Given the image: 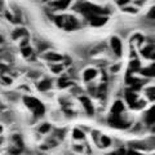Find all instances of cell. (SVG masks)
Masks as SVG:
<instances>
[{
	"instance_id": "cell-1",
	"label": "cell",
	"mask_w": 155,
	"mask_h": 155,
	"mask_svg": "<svg viewBox=\"0 0 155 155\" xmlns=\"http://www.w3.org/2000/svg\"><path fill=\"white\" fill-rule=\"evenodd\" d=\"M54 22L58 27H62L69 31L76 30V28H79V26H80L79 21H78L74 16H71V14H61V16H57L54 18Z\"/></svg>"
},
{
	"instance_id": "cell-2",
	"label": "cell",
	"mask_w": 155,
	"mask_h": 155,
	"mask_svg": "<svg viewBox=\"0 0 155 155\" xmlns=\"http://www.w3.org/2000/svg\"><path fill=\"white\" fill-rule=\"evenodd\" d=\"M23 102H25V105L32 111V114L35 115V116H40V115L44 114V111H45L44 105H43L39 100L34 98V97L26 96L25 98H23Z\"/></svg>"
},
{
	"instance_id": "cell-3",
	"label": "cell",
	"mask_w": 155,
	"mask_h": 155,
	"mask_svg": "<svg viewBox=\"0 0 155 155\" xmlns=\"http://www.w3.org/2000/svg\"><path fill=\"white\" fill-rule=\"evenodd\" d=\"M107 122H109L111 125H113V127L120 128V129H124V128H128V127H129V123L125 122V120H124L120 115H111Z\"/></svg>"
},
{
	"instance_id": "cell-4",
	"label": "cell",
	"mask_w": 155,
	"mask_h": 155,
	"mask_svg": "<svg viewBox=\"0 0 155 155\" xmlns=\"http://www.w3.org/2000/svg\"><path fill=\"white\" fill-rule=\"evenodd\" d=\"M110 48L111 51L114 52L115 56L120 57L123 53V44H122V40L118 38V36H113L110 39Z\"/></svg>"
},
{
	"instance_id": "cell-5",
	"label": "cell",
	"mask_w": 155,
	"mask_h": 155,
	"mask_svg": "<svg viewBox=\"0 0 155 155\" xmlns=\"http://www.w3.org/2000/svg\"><path fill=\"white\" fill-rule=\"evenodd\" d=\"M43 58L48 62H53V64H57V62H61L64 60V57L60 53H56V52H47L43 54Z\"/></svg>"
},
{
	"instance_id": "cell-6",
	"label": "cell",
	"mask_w": 155,
	"mask_h": 155,
	"mask_svg": "<svg viewBox=\"0 0 155 155\" xmlns=\"http://www.w3.org/2000/svg\"><path fill=\"white\" fill-rule=\"evenodd\" d=\"M80 102H81V105H83V107H84V110H85L87 114H88V115H93L94 107H93V105H92L91 100L88 98V97L81 96V97H80Z\"/></svg>"
},
{
	"instance_id": "cell-7",
	"label": "cell",
	"mask_w": 155,
	"mask_h": 155,
	"mask_svg": "<svg viewBox=\"0 0 155 155\" xmlns=\"http://www.w3.org/2000/svg\"><path fill=\"white\" fill-rule=\"evenodd\" d=\"M88 21H89V23L92 26L100 27V26H102V25H105V23L107 22V17L106 16H93V17H91Z\"/></svg>"
},
{
	"instance_id": "cell-8",
	"label": "cell",
	"mask_w": 155,
	"mask_h": 155,
	"mask_svg": "<svg viewBox=\"0 0 155 155\" xmlns=\"http://www.w3.org/2000/svg\"><path fill=\"white\" fill-rule=\"evenodd\" d=\"M125 98H127V102L129 104L130 107H134L136 104L138 102V96L134 93V91L129 89L127 91V93H125Z\"/></svg>"
},
{
	"instance_id": "cell-9",
	"label": "cell",
	"mask_w": 155,
	"mask_h": 155,
	"mask_svg": "<svg viewBox=\"0 0 155 155\" xmlns=\"http://www.w3.org/2000/svg\"><path fill=\"white\" fill-rule=\"evenodd\" d=\"M97 75H98V71H97L96 69H93V67H88V69L83 72V78H84L85 81L93 80L94 78H97Z\"/></svg>"
},
{
	"instance_id": "cell-10",
	"label": "cell",
	"mask_w": 155,
	"mask_h": 155,
	"mask_svg": "<svg viewBox=\"0 0 155 155\" xmlns=\"http://www.w3.org/2000/svg\"><path fill=\"white\" fill-rule=\"evenodd\" d=\"M124 111V104L122 102V101H115L113 107H111V114L113 115H120Z\"/></svg>"
},
{
	"instance_id": "cell-11",
	"label": "cell",
	"mask_w": 155,
	"mask_h": 155,
	"mask_svg": "<svg viewBox=\"0 0 155 155\" xmlns=\"http://www.w3.org/2000/svg\"><path fill=\"white\" fill-rule=\"evenodd\" d=\"M12 38L14 39V40H18V39H21V38H27V31H26V28H23V27H19V28H16L13 32H12Z\"/></svg>"
},
{
	"instance_id": "cell-12",
	"label": "cell",
	"mask_w": 155,
	"mask_h": 155,
	"mask_svg": "<svg viewBox=\"0 0 155 155\" xmlns=\"http://www.w3.org/2000/svg\"><path fill=\"white\" fill-rule=\"evenodd\" d=\"M52 88V80L51 79H43L40 83L38 84V89L40 92H47Z\"/></svg>"
},
{
	"instance_id": "cell-13",
	"label": "cell",
	"mask_w": 155,
	"mask_h": 155,
	"mask_svg": "<svg viewBox=\"0 0 155 155\" xmlns=\"http://www.w3.org/2000/svg\"><path fill=\"white\" fill-rule=\"evenodd\" d=\"M140 69H141V62L138 60H136V58H133L128 65V72H138Z\"/></svg>"
},
{
	"instance_id": "cell-14",
	"label": "cell",
	"mask_w": 155,
	"mask_h": 155,
	"mask_svg": "<svg viewBox=\"0 0 155 155\" xmlns=\"http://www.w3.org/2000/svg\"><path fill=\"white\" fill-rule=\"evenodd\" d=\"M97 145H98L100 147H109L111 145V138L107 137V136H100Z\"/></svg>"
},
{
	"instance_id": "cell-15",
	"label": "cell",
	"mask_w": 155,
	"mask_h": 155,
	"mask_svg": "<svg viewBox=\"0 0 155 155\" xmlns=\"http://www.w3.org/2000/svg\"><path fill=\"white\" fill-rule=\"evenodd\" d=\"M140 74H141L143 78H153L154 76V66H147L145 69H140Z\"/></svg>"
},
{
	"instance_id": "cell-16",
	"label": "cell",
	"mask_w": 155,
	"mask_h": 155,
	"mask_svg": "<svg viewBox=\"0 0 155 155\" xmlns=\"http://www.w3.org/2000/svg\"><path fill=\"white\" fill-rule=\"evenodd\" d=\"M141 54L145 58H153L154 57V47H153V44L151 45H146L143 49H141Z\"/></svg>"
},
{
	"instance_id": "cell-17",
	"label": "cell",
	"mask_w": 155,
	"mask_h": 155,
	"mask_svg": "<svg viewBox=\"0 0 155 155\" xmlns=\"http://www.w3.org/2000/svg\"><path fill=\"white\" fill-rule=\"evenodd\" d=\"M154 119H155V116H154V107H151L150 110L146 111V114H145V122H146L147 125H153L154 124Z\"/></svg>"
},
{
	"instance_id": "cell-18",
	"label": "cell",
	"mask_w": 155,
	"mask_h": 155,
	"mask_svg": "<svg viewBox=\"0 0 155 155\" xmlns=\"http://www.w3.org/2000/svg\"><path fill=\"white\" fill-rule=\"evenodd\" d=\"M72 137H74V140L81 141V140H84L85 134H84V132H83V130H81L80 128H75L74 130H72Z\"/></svg>"
},
{
	"instance_id": "cell-19",
	"label": "cell",
	"mask_w": 155,
	"mask_h": 155,
	"mask_svg": "<svg viewBox=\"0 0 155 155\" xmlns=\"http://www.w3.org/2000/svg\"><path fill=\"white\" fill-rule=\"evenodd\" d=\"M51 129H52V125H51L49 123H43L40 127L38 128V130H39V133H40V134H47V133H49Z\"/></svg>"
},
{
	"instance_id": "cell-20",
	"label": "cell",
	"mask_w": 155,
	"mask_h": 155,
	"mask_svg": "<svg viewBox=\"0 0 155 155\" xmlns=\"http://www.w3.org/2000/svg\"><path fill=\"white\" fill-rule=\"evenodd\" d=\"M57 84H58V87H60V88H66L67 85H70V80H69V78L64 75L62 78H60V79H58Z\"/></svg>"
},
{
	"instance_id": "cell-21",
	"label": "cell",
	"mask_w": 155,
	"mask_h": 155,
	"mask_svg": "<svg viewBox=\"0 0 155 155\" xmlns=\"http://www.w3.org/2000/svg\"><path fill=\"white\" fill-rule=\"evenodd\" d=\"M21 52L23 57H31L32 56V48L30 45H21Z\"/></svg>"
},
{
	"instance_id": "cell-22",
	"label": "cell",
	"mask_w": 155,
	"mask_h": 155,
	"mask_svg": "<svg viewBox=\"0 0 155 155\" xmlns=\"http://www.w3.org/2000/svg\"><path fill=\"white\" fill-rule=\"evenodd\" d=\"M130 41H136V45H141L143 43V36L141 35V34H136V35L132 36V39H130Z\"/></svg>"
},
{
	"instance_id": "cell-23",
	"label": "cell",
	"mask_w": 155,
	"mask_h": 155,
	"mask_svg": "<svg viewBox=\"0 0 155 155\" xmlns=\"http://www.w3.org/2000/svg\"><path fill=\"white\" fill-rule=\"evenodd\" d=\"M51 70H52V72L53 74H61L62 71H64V66L62 65H60V64H54V65H52L51 66Z\"/></svg>"
},
{
	"instance_id": "cell-24",
	"label": "cell",
	"mask_w": 155,
	"mask_h": 155,
	"mask_svg": "<svg viewBox=\"0 0 155 155\" xmlns=\"http://www.w3.org/2000/svg\"><path fill=\"white\" fill-rule=\"evenodd\" d=\"M146 96H147V100H150V101L154 100V87H150V88H147Z\"/></svg>"
},
{
	"instance_id": "cell-25",
	"label": "cell",
	"mask_w": 155,
	"mask_h": 155,
	"mask_svg": "<svg viewBox=\"0 0 155 155\" xmlns=\"http://www.w3.org/2000/svg\"><path fill=\"white\" fill-rule=\"evenodd\" d=\"M110 155H125V150L123 147H120V149H116L114 153H111Z\"/></svg>"
},
{
	"instance_id": "cell-26",
	"label": "cell",
	"mask_w": 155,
	"mask_h": 155,
	"mask_svg": "<svg viewBox=\"0 0 155 155\" xmlns=\"http://www.w3.org/2000/svg\"><path fill=\"white\" fill-rule=\"evenodd\" d=\"M125 155H143V154L138 153L136 149H129L128 151H125Z\"/></svg>"
},
{
	"instance_id": "cell-27",
	"label": "cell",
	"mask_w": 155,
	"mask_h": 155,
	"mask_svg": "<svg viewBox=\"0 0 155 155\" xmlns=\"http://www.w3.org/2000/svg\"><path fill=\"white\" fill-rule=\"evenodd\" d=\"M130 0H116V4L120 7H125V5H129Z\"/></svg>"
},
{
	"instance_id": "cell-28",
	"label": "cell",
	"mask_w": 155,
	"mask_h": 155,
	"mask_svg": "<svg viewBox=\"0 0 155 155\" xmlns=\"http://www.w3.org/2000/svg\"><path fill=\"white\" fill-rule=\"evenodd\" d=\"M123 11H124V12H129V13H136V12H137V9L133 8V7L125 5V7H123Z\"/></svg>"
},
{
	"instance_id": "cell-29",
	"label": "cell",
	"mask_w": 155,
	"mask_h": 155,
	"mask_svg": "<svg viewBox=\"0 0 155 155\" xmlns=\"http://www.w3.org/2000/svg\"><path fill=\"white\" fill-rule=\"evenodd\" d=\"M2 80H3V83L4 84H7V85H9L12 83V79H9V76H3L2 78Z\"/></svg>"
},
{
	"instance_id": "cell-30",
	"label": "cell",
	"mask_w": 155,
	"mask_h": 155,
	"mask_svg": "<svg viewBox=\"0 0 155 155\" xmlns=\"http://www.w3.org/2000/svg\"><path fill=\"white\" fill-rule=\"evenodd\" d=\"M120 70V64L119 65H114V66H111V69L110 71H113V72H118Z\"/></svg>"
},
{
	"instance_id": "cell-31",
	"label": "cell",
	"mask_w": 155,
	"mask_h": 155,
	"mask_svg": "<svg viewBox=\"0 0 155 155\" xmlns=\"http://www.w3.org/2000/svg\"><path fill=\"white\" fill-rule=\"evenodd\" d=\"M83 149H84V146H81V145H75V146H74V150H75V151H83Z\"/></svg>"
},
{
	"instance_id": "cell-32",
	"label": "cell",
	"mask_w": 155,
	"mask_h": 155,
	"mask_svg": "<svg viewBox=\"0 0 155 155\" xmlns=\"http://www.w3.org/2000/svg\"><path fill=\"white\" fill-rule=\"evenodd\" d=\"M3 43H4V39H3L2 35H0V44H3Z\"/></svg>"
},
{
	"instance_id": "cell-33",
	"label": "cell",
	"mask_w": 155,
	"mask_h": 155,
	"mask_svg": "<svg viewBox=\"0 0 155 155\" xmlns=\"http://www.w3.org/2000/svg\"><path fill=\"white\" fill-rule=\"evenodd\" d=\"M3 132V125H0V133Z\"/></svg>"
},
{
	"instance_id": "cell-34",
	"label": "cell",
	"mask_w": 155,
	"mask_h": 155,
	"mask_svg": "<svg viewBox=\"0 0 155 155\" xmlns=\"http://www.w3.org/2000/svg\"><path fill=\"white\" fill-rule=\"evenodd\" d=\"M3 143V138H0V145H2Z\"/></svg>"
},
{
	"instance_id": "cell-35",
	"label": "cell",
	"mask_w": 155,
	"mask_h": 155,
	"mask_svg": "<svg viewBox=\"0 0 155 155\" xmlns=\"http://www.w3.org/2000/svg\"><path fill=\"white\" fill-rule=\"evenodd\" d=\"M2 109H3V106H2V105H0V110H2Z\"/></svg>"
},
{
	"instance_id": "cell-36",
	"label": "cell",
	"mask_w": 155,
	"mask_h": 155,
	"mask_svg": "<svg viewBox=\"0 0 155 155\" xmlns=\"http://www.w3.org/2000/svg\"><path fill=\"white\" fill-rule=\"evenodd\" d=\"M43 2H49V0H43Z\"/></svg>"
},
{
	"instance_id": "cell-37",
	"label": "cell",
	"mask_w": 155,
	"mask_h": 155,
	"mask_svg": "<svg viewBox=\"0 0 155 155\" xmlns=\"http://www.w3.org/2000/svg\"><path fill=\"white\" fill-rule=\"evenodd\" d=\"M0 4H2V0H0Z\"/></svg>"
}]
</instances>
